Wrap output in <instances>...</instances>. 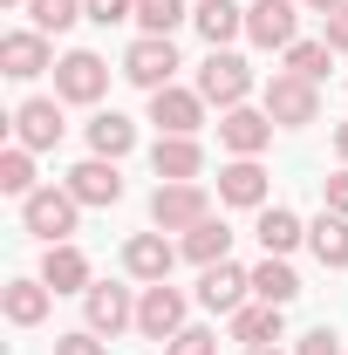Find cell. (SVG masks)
<instances>
[{
  "mask_svg": "<svg viewBox=\"0 0 348 355\" xmlns=\"http://www.w3.org/2000/svg\"><path fill=\"white\" fill-rule=\"evenodd\" d=\"M76 219H82V205H76V191H69V184H42V191H28V198H21V225H28L42 246H62V239L76 232Z\"/></svg>",
  "mask_w": 348,
  "mask_h": 355,
  "instance_id": "obj_1",
  "label": "cell"
},
{
  "mask_svg": "<svg viewBox=\"0 0 348 355\" xmlns=\"http://www.w3.org/2000/svg\"><path fill=\"white\" fill-rule=\"evenodd\" d=\"M246 294H253V273H239L232 260H218V266L198 273V308H212V314H239Z\"/></svg>",
  "mask_w": 348,
  "mask_h": 355,
  "instance_id": "obj_14",
  "label": "cell"
},
{
  "mask_svg": "<svg viewBox=\"0 0 348 355\" xmlns=\"http://www.w3.org/2000/svg\"><path fill=\"white\" fill-rule=\"evenodd\" d=\"M273 130H280V123H273L266 110H246V103L218 116V144H225L232 157H260L266 144H273Z\"/></svg>",
  "mask_w": 348,
  "mask_h": 355,
  "instance_id": "obj_13",
  "label": "cell"
},
{
  "mask_svg": "<svg viewBox=\"0 0 348 355\" xmlns=\"http://www.w3.org/2000/svg\"><path fill=\"white\" fill-rule=\"evenodd\" d=\"M177 253H184L191 266H218L225 253H232V225H225V219H205V225H191V232L177 239Z\"/></svg>",
  "mask_w": 348,
  "mask_h": 355,
  "instance_id": "obj_26",
  "label": "cell"
},
{
  "mask_svg": "<svg viewBox=\"0 0 348 355\" xmlns=\"http://www.w3.org/2000/svg\"><path fill=\"white\" fill-rule=\"evenodd\" d=\"M89 150H96V157H130L137 150V123L123 110H96V116H89Z\"/></svg>",
  "mask_w": 348,
  "mask_h": 355,
  "instance_id": "obj_23",
  "label": "cell"
},
{
  "mask_svg": "<svg viewBox=\"0 0 348 355\" xmlns=\"http://www.w3.org/2000/svg\"><path fill=\"white\" fill-rule=\"evenodd\" d=\"M280 314H287V308H273V301L239 308V314H232V342H246V349H273V342H280V328H287Z\"/></svg>",
  "mask_w": 348,
  "mask_h": 355,
  "instance_id": "obj_24",
  "label": "cell"
},
{
  "mask_svg": "<svg viewBox=\"0 0 348 355\" xmlns=\"http://www.w3.org/2000/svg\"><path fill=\"white\" fill-rule=\"evenodd\" d=\"M171 76H177L171 35H137L130 55H123V83H137V89H171Z\"/></svg>",
  "mask_w": 348,
  "mask_h": 355,
  "instance_id": "obj_7",
  "label": "cell"
},
{
  "mask_svg": "<svg viewBox=\"0 0 348 355\" xmlns=\"http://www.w3.org/2000/svg\"><path fill=\"white\" fill-rule=\"evenodd\" d=\"M28 14H35L42 35H69V28L89 14V0H28Z\"/></svg>",
  "mask_w": 348,
  "mask_h": 355,
  "instance_id": "obj_29",
  "label": "cell"
},
{
  "mask_svg": "<svg viewBox=\"0 0 348 355\" xmlns=\"http://www.w3.org/2000/svg\"><path fill=\"white\" fill-rule=\"evenodd\" d=\"M0 7H28V0H0Z\"/></svg>",
  "mask_w": 348,
  "mask_h": 355,
  "instance_id": "obj_41",
  "label": "cell"
},
{
  "mask_svg": "<svg viewBox=\"0 0 348 355\" xmlns=\"http://www.w3.org/2000/svg\"><path fill=\"white\" fill-rule=\"evenodd\" d=\"M164 355H218V335L212 328H184L177 342H164Z\"/></svg>",
  "mask_w": 348,
  "mask_h": 355,
  "instance_id": "obj_33",
  "label": "cell"
},
{
  "mask_svg": "<svg viewBox=\"0 0 348 355\" xmlns=\"http://www.w3.org/2000/svg\"><path fill=\"white\" fill-rule=\"evenodd\" d=\"M307 246H314V260L328 266V273H342L348 266V219L321 205V219H307Z\"/></svg>",
  "mask_w": 348,
  "mask_h": 355,
  "instance_id": "obj_22",
  "label": "cell"
},
{
  "mask_svg": "<svg viewBox=\"0 0 348 355\" xmlns=\"http://www.w3.org/2000/svg\"><path fill=\"white\" fill-rule=\"evenodd\" d=\"M260 110L273 116V123H280V130H307V123L321 116V89L307 83V76H294V69H280V76L266 83Z\"/></svg>",
  "mask_w": 348,
  "mask_h": 355,
  "instance_id": "obj_2",
  "label": "cell"
},
{
  "mask_svg": "<svg viewBox=\"0 0 348 355\" xmlns=\"http://www.w3.org/2000/svg\"><path fill=\"white\" fill-rule=\"evenodd\" d=\"M307 7H314V14H321V21H328V14H335V7H348V0H307Z\"/></svg>",
  "mask_w": 348,
  "mask_h": 355,
  "instance_id": "obj_39",
  "label": "cell"
},
{
  "mask_svg": "<svg viewBox=\"0 0 348 355\" xmlns=\"http://www.w3.org/2000/svg\"><path fill=\"white\" fill-rule=\"evenodd\" d=\"M62 96H28L21 110H14V144H28V150H55L62 144Z\"/></svg>",
  "mask_w": 348,
  "mask_h": 355,
  "instance_id": "obj_10",
  "label": "cell"
},
{
  "mask_svg": "<svg viewBox=\"0 0 348 355\" xmlns=\"http://www.w3.org/2000/svg\"><path fill=\"white\" fill-rule=\"evenodd\" d=\"M328 48H335V55H348V7H335V14H328Z\"/></svg>",
  "mask_w": 348,
  "mask_h": 355,
  "instance_id": "obj_37",
  "label": "cell"
},
{
  "mask_svg": "<svg viewBox=\"0 0 348 355\" xmlns=\"http://www.w3.org/2000/svg\"><path fill=\"white\" fill-rule=\"evenodd\" d=\"M212 219V191L191 178V184H157L150 191V225L157 232H191V225Z\"/></svg>",
  "mask_w": 348,
  "mask_h": 355,
  "instance_id": "obj_3",
  "label": "cell"
},
{
  "mask_svg": "<svg viewBox=\"0 0 348 355\" xmlns=\"http://www.w3.org/2000/svg\"><path fill=\"white\" fill-rule=\"evenodd\" d=\"M294 28H301L294 0H253L246 7V42L253 48H294Z\"/></svg>",
  "mask_w": 348,
  "mask_h": 355,
  "instance_id": "obj_12",
  "label": "cell"
},
{
  "mask_svg": "<svg viewBox=\"0 0 348 355\" xmlns=\"http://www.w3.org/2000/svg\"><path fill=\"white\" fill-rule=\"evenodd\" d=\"M246 355H280V349H246Z\"/></svg>",
  "mask_w": 348,
  "mask_h": 355,
  "instance_id": "obj_40",
  "label": "cell"
},
{
  "mask_svg": "<svg viewBox=\"0 0 348 355\" xmlns=\"http://www.w3.org/2000/svg\"><path fill=\"white\" fill-rule=\"evenodd\" d=\"M48 308H55V287H48L42 273H35V280H7V287H0V314H7L14 328H42Z\"/></svg>",
  "mask_w": 348,
  "mask_h": 355,
  "instance_id": "obj_17",
  "label": "cell"
},
{
  "mask_svg": "<svg viewBox=\"0 0 348 355\" xmlns=\"http://www.w3.org/2000/svg\"><path fill=\"white\" fill-rule=\"evenodd\" d=\"M82 314H89L82 328L110 335V342H116L123 328H137V301H130V287H110V280H96V287L82 294Z\"/></svg>",
  "mask_w": 348,
  "mask_h": 355,
  "instance_id": "obj_11",
  "label": "cell"
},
{
  "mask_svg": "<svg viewBox=\"0 0 348 355\" xmlns=\"http://www.w3.org/2000/svg\"><path fill=\"white\" fill-rule=\"evenodd\" d=\"M150 171H157V184H191V178L205 171L198 137H157L150 144Z\"/></svg>",
  "mask_w": 348,
  "mask_h": 355,
  "instance_id": "obj_16",
  "label": "cell"
},
{
  "mask_svg": "<svg viewBox=\"0 0 348 355\" xmlns=\"http://www.w3.org/2000/svg\"><path fill=\"white\" fill-rule=\"evenodd\" d=\"M171 266H177V246L164 239V232H130V246H123V273L130 280H171Z\"/></svg>",
  "mask_w": 348,
  "mask_h": 355,
  "instance_id": "obj_15",
  "label": "cell"
},
{
  "mask_svg": "<svg viewBox=\"0 0 348 355\" xmlns=\"http://www.w3.org/2000/svg\"><path fill=\"white\" fill-rule=\"evenodd\" d=\"M198 96L218 103V116H225V110H239V103L253 96V69H246V55L212 48V55H205V69H198Z\"/></svg>",
  "mask_w": 348,
  "mask_h": 355,
  "instance_id": "obj_4",
  "label": "cell"
},
{
  "mask_svg": "<svg viewBox=\"0 0 348 355\" xmlns=\"http://www.w3.org/2000/svg\"><path fill=\"white\" fill-rule=\"evenodd\" d=\"M328 62H335V48H328V42H294V48H287V69L307 76V83H321V76H328Z\"/></svg>",
  "mask_w": 348,
  "mask_h": 355,
  "instance_id": "obj_31",
  "label": "cell"
},
{
  "mask_svg": "<svg viewBox=\"0 0 348 355\" xmlns=\"http://www.w3.org/2000/svg\"><path fill=\"white\" fill-rule=\"evenodd\" d=\"M253 232H260V246H266V253H280V260H287V253H294V246L307 239V225L294 219L287 205H260V225H253Z\"/></svg>",
  "mask_w": 348,
  "mask_h": 355,
  "instance_id": "obj_27",
  "label": "cell"
},
{
  "mask_svg": "<svg viewBox=\"0 0 348 355\" xmlns=\"http://www.w3.org/2000/svg\"><path fill=\"white\" fill-rule=\"evenodd\" d=\"M191 28L212 48H232L246 35V7H239V0H198V7H191Z\"/></svg>",
  "mask_w": 348,
  "mask_h": 355,
  "instance_id": "obj_20",
  "label": "cell"
},
{
  "mask_svg": "<svg viewBox=\"0 0 348 355\" xmlns=\"http://www.w3.org/2000/svg\"><path fill=\"white\" fill-rule=\"evenodd\" d=\"M150 123L157 137H198L205 130V96L198 89H150Z\"/></svg>",
  "mask_w": 348,
  "mask_h": 355,
  "instance_id": "obj_8",
  "label": "cell"
},
{
  "mask_svg": "<svg viewBox=\"0 0 348 355\" xmlns=\"http://www.w3.org/2000/svg\"><path fill=\"white\" fill-rule=\"evenodd\" d=\"M321 205H328V212H342V219H348V164H342L335 178H321Z\"/></svg>",
  "mask_w": 348,
  "mask_h": 355,
  "instance_id": "obj_36",
  "label": "cell"
},
{
  "mask_svg": "<svg viewBox=\"0 0 348 355\" xmlns=\"http://www.w3.org/2000/svg\"><path fill=\"white\" fill-rule=\"evenodd\" d=\"M294 355H342V335L335 328H307L301 342H294Z\"/></svg>",
  "mask_w": 348,
  "mask_h": 355,
  "instance_id": "obj_35",
  "label": "cell"
},
{
  "mask_svg": "<svg viewBox=\"0 0 348 355\" xmlns=\"http://www.w3.org/2000/svg\"><path fill=\"white\" fill-rule=\"evenodd\" d=\"M89 21H96V28H116V21H137V0H89Z\"/></svg>",
  "mask_w": 348,
  "mask_h": 355,
  "instance_id": "obj_34",
  "label": "cell"
},
{
  "mask_svg": "<svg viewBox=\"0 0 348 355\" xmlns=\"http://www.w3.org/2000/svg\"><path fill=\"white\" fill-rule=\"evenodd\" d=\"M42 280L55 287V294H89V287H96V273H89V253H82V246H69V239L42 253Z\"/></svg>",
  "mask_w": 348,
  "mask_h": 355,
  "instance_id": "obj_19",
  "label": "cell"
},
{
  "mask_svg": "<svg viewBox=\"0 0 348 355\" xmlns=\"http://www.w3.org/2000/svg\"><path fill=\"white\" fill-rule=\"evenodd\" d=\"M55 355H110V349L96 328H69V335H55Z\"/></svg>",
  "mask_w": 348,
  "mask_h": 355,
  "instance_id": "obj_32",
  "label": "cell"
},
{
  "mask_svg": "<svg viewBox=\"0 0 348 355\" xmlns=\"http://www.w3.org/2000/svg\"><path fill=\"white\" fill-rule=\"evenodd\" d=\"M253 294L273 301V308H294V301H301V273L280 260V253H266V260L253 266Z\"/></svg>",
  "mask_w": 348,
  "mask_h": 355,
  "instance_id": "obj_25",
  "label": "cell"
},
{
  "mask_svg": "<svg viewBox=\"0 0 348 355\" xmlns=\"http://www.w3.org/2000/svg\"><path fill=\"white\" fill-rule=\"evenodd\" d=\"M103 89H110V62L96 48H69L55 62V96L62 103H103Z\"/></svg>",
  "mask_w": 348,
  "mask_h": 355,
  "instance_id": "obj_6",
  "label": "cell"
},
{
  "mask_svg": "<svg viewBox=\"0 0 348 355\" xmlns=\"http://www.w3.org/2000/svg\"><path fill=\"white\" fill-rule=\"evenodd\" d=\"M191 321H184V294H177L171 280H150L143 287V301H137V335L143 342H177Z\"/></svg>",
  "mask_w": 348,
  "mask_h": 355,
  "instance_id": "obj_5",
  "label": "cell"
},
{
  "mask_svg": "<svg viewBox=\"0 0 348 355\" xmlns=\"http://www.w3.org/2000/svg\"><path fill=\"white\" fill-rule=\"evenodd\" d=\"M69 191H76V205H116V198H123L116 157H82V164L69 171Z\"/></svg>",
  "mask_w": 348,
  "mask_h": 355,
  "instance_id": "obj_18",
  "label": "cell"
},
{
  "mask_svg": "<svg viewBox=\"0 0 348 355\" xmlns=\"http://www.w3.org/2000/svg\"><path fill=\"white\" fill-rule=\"evenodd\" d=\"M0 191H7V198L42 191V184H35V150H28V144H7V150H0Z\"/></svg>",
  "mask_w": 348,
  "mask_h": 355,
  "instance_id": "obj_28",
  "label": "cell"
},
{
  "mask_svg": "<svg viewBox=\"0 0 348 355\" xmlns=\"http://www.w3.org/2000/svg\"><path fill=\"white\" fill-rule=\"evenodd\" d=\"M218 205H253V212L266 205V171H260V157H232V164L218 171Z\"/></svg>",
  "mask_w": 348,
  "mask_h": 355,
  "instance_id": "obj_21",
  "label": "cell"
},
{
  "mask_svg": "<svg viewBox=\"0 0 348 355\" xmlns=\"http://www.w3.org/2000/svg\"><path fill=\"white\" fill-rule=\"evenodd\" d=\"M335 157L348 164V123H335Z\"/></svg>",
  "mask_w": 348,
  "mask_h": 355,
  "instance_id": "obj_38",
  "label": "cell"
},
{
  "mask_svg": "<svg viewBox=\"0 0 348 355\" xmlns=\"http://www.w3.org/2000/svg\"><path fill=\"white\" fill-rule=\"evenodd\" d=\"M42 69H55V48H48L42 28H14V35H0V76L35 83Z\"/></svg>",
  "mask_w": 348,
  "mask_h": 355,
  "instance_id": "obj_9",
  "label": "cell"
},
{
  "mask_svg": "<svg viewBox=\"0 0 348 355\" xmlns=\"http://www.w3.org/2000/svg\"><path fill=\"white\" fill-rule=\"evenodd\" d=\"M177 21H191L184 0H137V28H143V35H171Z\"/></svg>",
  "mask_w": 348,
  "mask_h": 355,
  "instance_id": "obj_30",
  "label": "cell"
}]
</instances>
